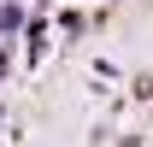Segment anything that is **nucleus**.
I'll return each mask as SVG.
<instances>
[{"instance_id":"obj_1","label":"nucleus","mask_w":153,"mask_h":147,"mask_svg":"<svg viewBox=\"0 0 153 147\" xmlns=\"http://www.w3.org/2000/svg\"><path fill=\"white\" fill-rule=\"evenodd\" d=\"M18 30H24V6L6 0V6H0V36H18Z\"/></svg>"},{"instance_id":"obj_2","label":"nucleus","mask_w":153,"mask_h":147,"mask_svg":"<svg viewBox=\"0 0 153 147\" xmlns=\"http://www.w3.org/2000/svg\"><path fill=\"white\" fill-rule=\"evenodd\" d=\"M6 71H12V59H6V47H0V76H6Z\"/></svg>"}]
</instances>
